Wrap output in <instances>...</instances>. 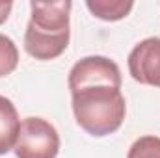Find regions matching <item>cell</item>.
Listing matches in <instances>:
<instances>
[{
    "label": "cell",
    "mask_w": 160,
    "mask_h": 158,
    "mask_svg": "<svg viewBox=\"0 0 160 158\" xmlns=\"http://www.w3.org/2000/svg\"><path fill=\"white\" fill-rule=\"evenodd\" d=\"M71 106L75 121L95 138L118 132L127 116L121 93V71L106 56H86L69 71Z\"/></svg>",
    "instance_id": "6da1fadb"
},
{
    "label": "cell",
    "mask_w": 160,
    "mask_h": 158,
    "mask_svg": "<svg viewBox=\"0 0 160 158\" xmlns=\"http://www.w3.org/2000/svg\"><path fill=\"white\" fill-rule=\"evenodd\" d=\"M71 7L62 2H30V21L24 32V50L39 60L48 62L62 56L71 37Z\"/></svg>",
    "instance_id": "7a4b0ae2"
},
{
    "label": "cell",
    "mask_w": 160,
    "mask_h": 158,
    "mask_svg": "<svg viewBox=\"0 0 160 158\" xmlns=\"http://www.w3.org/2000/svg\"><path fill=\"white\" fill-rule=\"evenodd\" d=\"M60 134L43 117H24L13 147L17 158H56L60 153Z\"/></svg>",
    "instance_id": "3957f363"
},
{
    "label": "cell",
    "mask_w": 160,
    "mask_h": 158,
    "mask_svg": "<svg viewBox=\"0 0 160 158\" xmlns=\"http://www.w3.org/2000/svg\"><path fill=\"white\" fill-rule=\"evenodd\" d=\"M127 65L138 84L160 87V37H147L136 43L127 58Z\"/></svg>",
    "instance_id": "277c9868"
},
{
    "label": "cell",
    "mask_w": 160,
    "mask_h": 158,
    "mask_svg": "<svg viewBox=\"0 0 160 158\" xmlns=\"http://www.w3.org/2000/svg\"><path fill=\"white\" fill-rule=\"evenodd\" d=\"M19 130H21V119L15 104L8 97L0 95V156L13 151Z\"/></svg>",
    "instance_id": "5b68a950"
},
{
    "label": "cell",
    "mask_w": 160,
    "mask_h": 158,
    "mask_svg": "<svg viewBox=\"0 0 160 158\" xmlns=\"http://www.w3.org/2000/svg\"><path fill=\"white\" fill-rule=\"evenodd\" d=\"M86 7L89 9V13L101 21H106V22H116L125 19L132 7H134V2L130 0H88L86 2Z\"/></svg>",
    "instance_id": "8992f818"
},
{
    "label": "cell",
    "mask_w": 160,
    "mask_h": 158,
    "mask_svg": "<svg viewBox=\"0 0 160 158\" xmlns=\"http://www.w3.org/2000/svg\"><path fill=\"white\" fill-rule=\"evenodd\" d=\"M19 65V48L15 41L0 34V78L11 75Z\"/></svg>",
    "instance_id": "52a82bcc"
},
{
    "label": "cell",
    "mask_w": 160,
    "mask_h": 158,
    "mask_svg": "<svg viewBox=\"0 0 160 158\" xmlns=\"http://www.w3.org/2000/svg\"><path fill=\"white\" fill-rule=\"evenodd\" d=\"M127 158H160V138L158 136L138 138L130 145Z\"/></svg>",
    "instance_id": "ba28073f"
},
{
    "label": "cell",
    "mask_w": 160,
    "mask_h": 158,
    "mask_svg": "<svg viewBox=\"0 0 160 158\" xmlns=\"http://www.w3.org/2000/svg\"><path fill=\"white\" fill-rule=\"evenodd\" d=\"M11 9H13V2H9V0H0V24H4V22L8 21Z\"/></svg>",
    "instance_id": "9c48e42d"
}]
</instances>
